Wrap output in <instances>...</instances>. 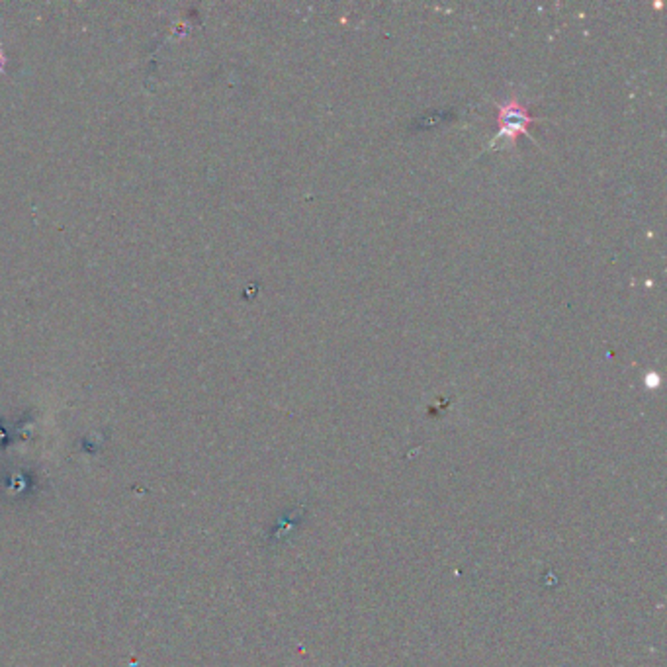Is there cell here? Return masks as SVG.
Instances as JSON below:
<instances>
[{"mask_svg": "<svg viewBox=\"0 0 667 667\" xmlns=\"http://www.w3.org/2000/svg\"><path fill=\"white\" fill-rule=\"evenodd\" d=\"M540 118L530 114L523 104L517 100V96H511L509 100L497 104V125L499 131L493 135L491 147H499L501 141L515 147L519 135H528V125L538 122Z\"/></svg>", "mask_w": 667, "mask_h": 667, "instance_id": "1", "label": "cell"}, {"mask_svg": "<svg viewBox=\"0 0 667 667\" xmlns=\"http://www.w3.org/2000/svg\"><path fill=\"white\" fill-rule=\"evenodd\" d=\"M647 385H657V382H660V380H657V374H647Z\"/></svg>", "mask_w": 667, "mask_h": 667, "instance_id": "2", "label": "cell"}, {"mask_svg": "<svg viewBox=\"0 0 667 667\" xmlns=\"http://www.w3.org/2000/svg\"><path fill=\"white\" fill-rule=\"evenodd\" d=\"M3 67H4V53L0 52V69H3Z\"/></svg>", "mask_w": 667, "mask_h": 667, "instance_id": "3", "label": "cell"}]
</instances>
